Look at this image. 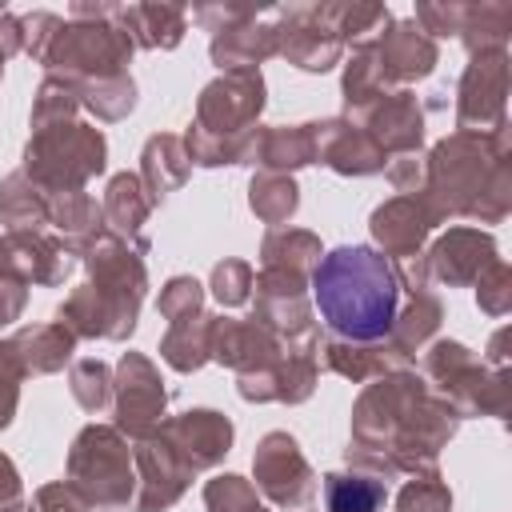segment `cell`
<instances>
[{
	"label": "cell",
	"instance_id": "6da1fadb",
	"mask_svg": "<svg viewBox=\"0 0 512 512\" xmlns=\"http://www.w3.org/2000/svg\"><path fill=\"white\" fill-rule=\"evenodd\" d=\"M400 272L368 244H344L316 260L312 300L320 320L344 340H380L396 324Z\"/></svg>",
	"mask_w": 512,
	"mask_h": 512
},
{
	"label": "cell",
	"instance_id": "7a4b0ae2",
	"mask_svg": "<svg viewBox=\"0 0 512 512\" xmlns=\"http://www.w3.org/2000/svg\"><path fill=\"white\" fill-rule=\"evenodd\" d=\"M92 276L96 284H84L64 304L60 316L76 324V332L84 336H108V340L128 336L144 296V264L120 240H104L92 252Z\"/></svg>",
	"mask_w": 512,
	"mask_h": 512
},
{
	"label": "cell",
	"instance_id": "3957f363",
	"mask_svg": "<svg viewBox=\"0 0 512 512\" xmlns=\"http://www.w3.org/2000/svg\"><path fill=\"white\" fill-rule=\"evenodd\" d=\"M24 160L28 176H36L40 184L76 192V184L104 168V136L84 124H52L32 136Z\"/></svg>",
	"mask_w": 512,
	"mask_h": 512
},
{
	"label": "cell",
	"instance_id": "277c9868",
	"mask_svg": "<svg viewBox=\"0 0 512 512\" xmlns=\"http://www.w3.org/2000/svg\"><path fill=\"white\" fill-rule=\"evenodd\" d=\"M72 476L76 484L84 476H104L92 504L104 512H140V480H132L128 448L116 436V428H84L72 444Z\"/></svg>",
	"mask_w": 512,
	"mask_h": 512
},
{
	"label": "cell",
	"instance_id": "5b68a950",
	"mask_svg": "<svg viewBox=\"0 0 512 512\" xmlns=\"http://www.w3.org/2000/svg\"><path fill=\"white\" fill-rule=\"evenodd\" d=\"M128 56H132V40L112 24H60L44 52V64L64 68L72 80L80 76L108 80V76H124L120 68Z\"/></svg>",
	"mask_w": 512,
	"mask_h": 512
},
{
	"label": "cell",
	"instance_id": "8992f818",
	"mask_svg": "<svg viewBox=\"0 0 512 512\" xmlns=\"http://www.w3.org/2000/svg\"><path fill=\"white\" fill-rule=\"evenodd\" d=\"M256 480L276 504H304L312 496V472L288 432H268L256 448Z\"/></svg>",
	"mask_w": 512,
	"mask_h": 512
},
{
	"label": "cell",
	"instance_id": "52a82bcc",
	"mask_svg": "<svg viewBox=\"0 0 512 512\" xmlns=\"http://www.w3.org/2000/svg\"><path fill=\"white\" fill-rule=\"evenodd\" d=\"M160 440L168 444V452L188 468H208L216 464L228 444H232V424L220 416V412H208V408H196V412H184L180 420L164 424L160 428Z\"/></svg>",
	"mask_w": 512,
	"mask_h": 512
},
{
	"label": "cell",
	"instance_id": "ba28073f",
	"mask_svg": "<svg viewBox=\"0 0 512 512\" xmlns=\"http://www.w3.org/2000/svg\"><path fill=\"white\" fill-rule=\"evenodd\" d=\"M120 428L132 436H148L152 424L164 416V388L152 372V364L136 352L120 360V400H116Z\"/></svg>",
	"mask_w": 512,
	"mask_h": 512
},
{
	"label": "cell",
	"instance_id": "9c48e42d",
	"mask_svg": "<svg viewBox=\"0 0 512 512\" xmlns=\"http://www.w3.org/2000/svg\"><path fill=\"white\" fill-rule=\"evenodd\" d=\"M4 360L16 364V376L24 372H52L72 356V332L60 324H40V328H20L4 348Z\"/></svg>",
	"mask_w": 512,
	"mask_h": 512
},
{
	"label": "cell",
	"instance_id": "30bf717a",
	"mask_svg": "<svg viewBox=\"0 0 512 512\" xmlns=\"http://www.w3.org/2000/svg\"><path fill=\"white\" fill-rule=\"evenodd\" d=\"M376 64L384 72V80H412V76H428L436 64V48L432 40L420 36L416 24H396L380 44H372Z\"/></svg>",
	"mask_w": 512,
	"mask_h": 512
},
{
	"label": "cell",
	"instance_id": "8fae6325",
	"mask_svg": "<svg viewBox=\"0 0 512 512\" xmlns=\"http://www.w3.org/2000/svg\"><path fill=\"white\" fill-rule=\"evenodd\" d=\"M316 132V160L332 164L336 172H376L380 168V152L372 144V136L352 132L344 120H328V124H312Z\"/></svg>",
	"mask_w": 512,
	"mask_h": 512
},
{
	"label": "cell",
	"instance_id": "7c38bea8",
	"mask_svg": "<svg viewBox=\"0 0 512 512\" xmlns=\"http://www.w3.org/2000/svg\"><path fill=\"white\" fill-rule=\"evenodd\" d=\"M116 28L136 36L144 48H176L184 32V8L176 4H136V8H112Z\"/></svg>",
	"mask_w": 512,
	"mask_h": 512
},
{
	"label": "cell",
	"instance_id": "4fadbf2b",
	"mask_svg": "<svg viewBox=\"0 0 512 512\" xmlns=\"http://www.w3.org/2000/svg\"><path fill=\"white\" fill-rule=\"evenodd\" d=\"M432 212L420 208L416 200H392L384 208L372 212V236L388 248V252H416V244L424 240V232L432 228Z\"/></svg>",
	"mask_w": 512,
	"mask_h": 512
},
{
	"label": "cell",
	"instance_id": "5bb4252c",
	"mask_svg": "<svg viewBox=\"0 0 512 512\" xmlns=\"http://www.w3.org/2000/svg\"><path fill=\"white\" fill-rule=\"evenodd\" d=\"M276 52V32L272 28H252V24H236L212 36V60L228 72H248V64L264 60Z\"/></svg>",
	"mask_w": 512,
	"mask_h": 512
},
{
	"label": "cell",
	"instance_id": "9a60e30c",
	"mask_svg": "<svg viewBox=\"0 0 512 512\" xmlns=\"http://www.w3.org/2000/svg\"><path fill=\"white\" fill-rule=\"evenodd\" d=\"M480 248H492V240L488 236H480V232H448L440 244H436V252H432V268H436V276L440 280H448V284H456V280H468L488 256H476Z\"/></svg>",
	"mask_w": 512,
	"mask_h": 512
},
{
	"label": "cell",
	"instance_id": "2e32d148",
	"mask_svg": "<svg viewBox=\"0 0 512 512\" xmlns=\"http://www.w3.org/2000/svg\"><path fill=\"white\" fill-rule=\"evenodd\" d=\"M152 208V196H140V180L136 176H116L108 184V200H104V212H108V224L120 232V236H136V244L144 248V216Z\"/></svg>",
	"mask_w": 512,
	"mask_h": 512
},
{
	"label": "cell",
	"instance_id": "e0dca14e",
	"mask_svg": "<svg viewBox=\"0 0 512 512\" xmlns=\"http://www.w3.org/2000/svg\"><path fill=\"white\" fill-rule=\"evenodd\" d=\"M376 140H384L388 148H416L420 144V108H416V96L396 92L392 100L384 96L376 104Z\"/></svg>",
	"mask_w": 512,
	"mask_h": 512
},
{
	"label": "cell",
	"instance_id": "ac0fdd59",
	"mask_svg": "<svg viewBox=\"0 0 512 512\" xmlns=\"http://www.w3.org/2000/svg\"><path fill=\"white\" fill-rule=\"evenodd\" d=\"M324 500L328 512H380L384 508V484L372 476H324Z\"/></svg>",
	"mask_w": 512,
	"mask_h": 512
},
{
	"label": "cell",
	"instance_id": "d6986e66",
	"mask_svg": "<svg viewBox=\"0 0 512 512\" xmlns=\"http://www.w3.org/2000/svg\"><path fill=\"white\" fill-rule=\"evenodd\" d=\"M0 216L8 228H36L48 216V204L40 196H32L28 172H16L4 180V196H0Z\"/></svg>",
	"mask_w": 512,
	"mask_h": 512
},
{
	"label": "cell",
	"instance_id": "ffe728a7",
	"mask_svg": "<svg viewBox=\"0 0 512 512\" xmlns=\"http://www.w3.org/2000/svg\"><path fill=\"white\" fill-rule=\"evenodd\" d=\"M80 100H84L96 116H104V120H120L124 112H132V104H136V88H132L128 76H108V80H92V84H84V88H80Z\"/></svg>",
	"mask_w": 512,
	"mask_h": 512
},
{
	"label": "cell",
	"instance_id": "44dd1931",
	"mask_svg": "<svg viewBox=\"0 0 512 512\" xmlns=\"http://www.w3.org/2000/svg\"><path fill=\"white\" fill-rule=\"evenodd\" d=\"M296 184L284 180V176H260L252 180V212L264 216L268 224H280L296 212Z\"/></svg>",
	"mask_w": 512,
	"mask_h": 512
},
{
	"label": "cell",
	"instance_id": "7402d4cb",
	"mask_svg": "<svg viewBox=\"0 0 512 512\" xmlns=\"http://www.w3.org/2000/svg\"><path fill=\"white\" fill-rule=\"evenodd\" d=\"M204 500H208V512H264L256 492L240 480V476H220L204 488Z\"/></svg>",
	"mask_w": 512,
	"mask_h": 512
},
{
	"label": "cell",
	"instance_id": "603a6c76",
	"mask_svg": "<svg viewBox=\"0 0 512 512\" xmlns=\"http://www.w3.org/2000/svg\"><path fill=\"white\" fill-rule=\"evenodd\" d=\"M436 320H440V304L420 292V296L412 300V308H408L404 316H396V324H392L388 336H396V344H412V340L420 344V340L436 328Z\"/></svg>",
	"mask_w": 512,
	"mask_h": 512
},
{
	"label": "cell",
	"instance_id": "cb8c5ba5",
	"mask_svg": "<svg viewBox=\"0 0 512 512\" xmlns=\"http://www.w3.org/2000/svg\"><path fill=\"white\" fill-rule=\"evenodd\" d=\"M72 392H76V400H80L88 412L104 408V404H108V368H104L100 360H80V364L72 368Z\"/></svg>",
	"mask_w": 512,
	"mask_h": 512
},
{
	"label": "cell",
	"instance_id": "d4e9b609",
	"mask_svg": "<svg viewBox=\"0 0 512 512\" xmlns=\"http://www.w3.org/2000/svg\"><path fill=\"white\" fill-rule=\"evenodd\" d=\"M160 312L168 316V324L192 320L200 312V284L192 276H172L168 288L160 292Z\"/></svg>",
	"mask_w": 512,
	"mask_h": 512
},
{
	"label": "cell",
	"instance_id": "484cf974",
	"mask_svg": "<svg viewBox=\"0 0 512 512\" xmlns=\"http://www.w3.org/2000/svg\"><path fill=\"white\" fill-rule=\"evenodd\" d=\"M212 288H216V300H220V304H240V300H248V288H252V272H248V264H240V260H224V264H216V272H212Z\"/></svg>",
	"mask_w": 512,
	"mask_h": 512
},
{
	"label": "cell",
	"instance_id": "4316f807",
	"mask_svg": "<svg viewBox=\"0 0 512 512\" xmlns=\"http://www.w3.org/2000/svg\"><path fill=\"white\" fill-rule=\"evenodd\" d=\"M448 504H452V496L436 480H416L400 492V512H448Z\"/></svg>",
	"mask_w": 512,
	"mask_h": 512
},
{
	"label": "cell",
	"instance_id": "83f0119b",
	"mask_svg": "<svg viewBox=\"0 0 512 512\" xmlns=\"http://www.w3.org/2000/svg\"><path fill=\"white\" fill-rule=\"evenodd\" d=\"M40 508L44 512H88V500L72 484H52V488L40 492Z\"/></svg>",
	"mask_w": 512,
	"mask_h": 512
},
{
	"label": "cell",
	"instance_id": "f1b7e54d",
	"mask_svg": "<svg viewBox=\"0 0 512 512\" xmlns=\"http://www.w3.org/2000/svg\"><path fill=\"white\" fill-rule=\"evenodd\" d=\"M0 512H20V480L8 456H0Z\"/></svg>",
	"mask_w": 512,
	"mask_h": 512
},
{
	"label": "cell",
	"instance_id": "f546056e",
	"mask_svg": "<svg viewBox=\"0 0 512 512\" xmlns=\"http://www.w3.org/2000/svg\"><path fill=\"white\" fill-rule=\"evenodd\" d=\"M16 412V372H0V428H8Z\"/></svg>",
	"mask_w": 512,
	"mask_h": 512
}]
</instances>
